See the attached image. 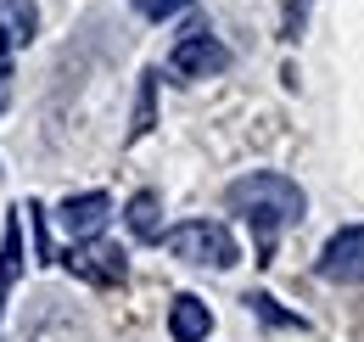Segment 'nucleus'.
<instances>
[{
    "instance_id": "obj_9",
    "label": "nucleus",
    "mask_w": 364,
    "mask_h": 342,
    "mask_svg": "<svg viewBox=\"0 0 364 342\" xmlns=\"http://www.w3.org/2000/svg\"><path fill=\"white\" fill-rule=\"evenodd\" d=\"M23 275V219L6 214V242H0V309H6V292L17 286Z\"/></svg>"
},
{
    "instance_id": "obj_11",
    "label": "nucleus",
    "mask_w": 364,
    "mask_h": 342,
    "mask_svg": "<svg viewBox=\"0 0 364 342\" xmlns=\"http://www.w3.org/2000/svg\"><path fill=\"white\" fill-rule=\"evenodd\" d=\"M247 303H252V314H258L264 326H291V331H303V314H286V309H280L269 292H252Z\"/></svg>"
},
{
    "instance_id": "obj_5",
    "label": "nucleus",
    "mask_w": 364,
    "mask_h": 342,
    "mask_svg": "<svg viewBox=\"0 0 364 342\" xmlns=\"http://www.w3.org/2000/svg\"><path fill=\"white\" fill-rule=\"evenodd\" d=\"M168 68L180 73V79H208V73H225L230 68V51L208 28H191V34H180V45L168 51Z\"/></svg>"
},
{
    "instance_id": "obj_10",
    "label": "nucleus",
    "mask_w": 364,
    "mask_h": 342,
    "mask_svg": "<svg viewBox=\"0 0 364 342\" xmlns=\"http://www.w3.org/2000/svg\"><path fill=\"white\" fill-rule=\"evenodd\" d=\"M124 219H129L135 242H157V236H163V197H157V191H135Z\"/></svg>"
},
{
    "instance_id": "obj_6",
    "label": "nucleus",
    "mask_w": 364,
    "mask_h": 342,
    "mask_svg": "<svg viewBox=\"0 0 364 342\" xmlns=\"http://www.w3.org/2000/svg\"><path fill=\"white\" fill-rule=\"evenodd\" d=\"M107 219H112V197H107V191H79V197H68V202L56 208V224H62V236H68V242L101 236V230H107Z\"/></svg>"
},
{
    "instance_id": "obj_12",
    "label": "nucleus",
    "mask_w": 364,
    "mask_h": 342,
    "mask_svg": "<svg viewBox=\"0 0 364 342\" xmlns=\"http://www.w3.org/2000/svg\"><path fill=\"white\" fill-rule=\"evenodd\" d=\"M151 90H157V73H146L140 79V107H135V140L151 129Z\"/></svg>"
},
{
    "instance_id": "obj_8",
    "label": "nucleus",
    "mask_w": 364,
    "mask_h": 342,
    "mask_svg": "<svg viewBox=\"0 0 364 342\" xmlns=\"http://www.w3.org/2000/svg\"><path fill=\"white\" fill-rule=\"evenodd\" d=\"M208 331H213V314H208V303L202 298H174V309H168V337L174 342H208Z\"/></svg>"
},
{
    "instance_id": "obj_4",
    "label": "nucleus",
    "mask_w": 364,
    "mask_h": 342,
    "mask_svg": "<svg viewBox=\"0 0 364 342\" xmlns=\"http://www.w3.org/2000/svg\"><path fill=\"white\" fill-rule=\"evenodd\" d=\"M319 281L331 286H359L364 281V224H342L325 247H319Z\"/></svg>"
},
{
    "instance_id": "obj_1",
    "label": "nucleus",
    "mask_w": 364,
    "mask_h": 342,
    "mask_svg": "<svg viewBox=\"0 0 364 342\" xmlns=\"http://www.w3.org/2000/svg\"><path fill=\"white\" fill-rule=\"evenodd\" d=\"M225 202H230V214H241L247 224H252V236H258V247H264V253L274 247V236H280L286 224H297L303 208H309L303 185H297V180H286V174H274V169L241 174V180L225 191Z\"/></svg>"
},
{
    "instance_id": "obj_2",
    "label": "nucleus",
    "mask_w": 364,
    "mask_h": 342,
    "mask_svg": "<svg viewBox=\"0 0 364 342\" xmlns=\"http://www.w3.org/2000/svg\"><path fill=\"white\" fill-rule=\"evenodd\" d=\"M157 242H163L174 258H185V264H208V269L241 264V247H235V236H230L219 219H185L174 230H163Z\"/></svg>"
},
{
    "instance_id": "obj_7",
    "label": "nucleus",
    "mask_w": 364,
    "mask_h": 342,
    "mask_svg": "<svg viewBox=\"0 0 364 342\" xmlns=\"http://www.w3.org/2000/svg\"><path fill=\"white\" fill-rule=\"evenodd\" d=\"M40 34V6L34 0H0V51H23Z\"/></svg>"
},
{
    "instance_id": "obj_3",
    "label": "nucleus",
    "mask_w": 364,
    "mask_h": 342,
    "mask_svg": "<svg viewBox=\"0 0 364 342\" xmlns=\"http://www.w3.org/2000/svg\"><path fill=\"white\" fill-rule=\"evenodd\" d=\"M68 275H79V281H95V286H124V275H129V264H124V247H112V242H101V236H85V242H73L68 253Z\"/></svg>"
}]
</instances>
